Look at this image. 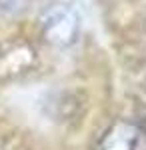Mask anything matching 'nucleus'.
<instances>
[{"label":"nucleus","instance_id":"f03ea898","mask_svg":"<svg viewBox=\"0 0 146 150\" xmlns=\"http://www.w3.org/2000/svg\"><path fill=\"white\" fill-rule=\"evenodd\" d=\"M138 142V130L132 124H114L102 138V150H134Z\"/></svg>","mask_w":146,"mask_h":150},{"label":"nucleus","instance_id":"f257e3e1","mask_svg":"<svg viewBox=\"0 0 146 150\" xmlns=\"http://www.w3.org/2000/svg\"><path fill=\"white\" fill-rule=\"evenodd\" d=\"M42 32L48 42L58 44V46H68L74 42V38L78 34V16L68 6L56 4L44 12Z\"/></svg>","mask_w":146,"mask_h":150}]
</instances>
